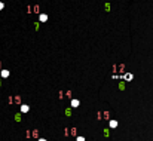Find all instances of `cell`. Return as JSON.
I'll return each instance as SVG.
<instances>
[{
  "instance_id": "obj_1",
  "label": "cell",
  "mask_w": 153,
  "mask_h": 141,
  "mask_svg": "<svg viewBox=\"0 0 153 141\" xmlns=\"http://www.w3.org/2000/svg\"><path fill=\"white\" fill-rule=\"evenodd\" d=\"M71 104H73V105H74V107H76V105H79V102H77V101H76V99H73V101H71Z\"/></svg>"
}]
</instances>
